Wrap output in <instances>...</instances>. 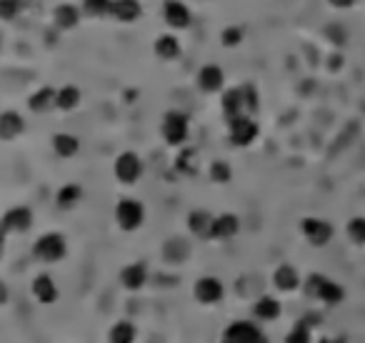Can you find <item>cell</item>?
I'll return each instance as SVG.
<instances>
[{"label":"cell","instance_id":"6da1fadb","mask_svg":"<svg viewBox=\"0 0 365 343\" xmlns=\"http://www.w3.org/2000/svg\"><path fill=\"white\" fill-rule=\"evenodd\" d=\"M306 296L315 301H323L325 306H336L345 298V288L330 278L321 276V273H310L306 281Z\"/></svg>","mask_w":365,"mask_h":343},{"label":"cell","instance_id":"7a4b0ae2","mask_svg":"<svg viewBox=\"0 0 365 343\" xmlns=\"http://www.w3.org/2000/svg\"><path fill=\"white\" fill-rule=\"evenodd\" d=\"M163 140L173 148H180L190 136V118L182 110H168L161 120Z\"/></svg>","mask_w":365,"mask_h":343},{"label":"cell","instance_id":"3957f363","mask_svg":"<svg viewBox=\"0 0 365 343\" xmlns=\"http://www.w3.org/2000/svg\"><path fill=\"white\" fill-rule=\"evenodd\" d=\"M33 256L40 263H58L68 256V241L63 233H43L33 243Z\"/></svg>","mask_w":365,"mask_h":343},{"label":"cell","instance_id":"277c9868","mask_svg":"<svg viewBox=\"0 0 365 343\" xmlns=\"http://www.w3.org/2000/svg\"><path fill=\"white\" fill-rule=\"evenodd\" d=\"M116 223L120 231L133 233L146 223V205L135 201V198H123L116 205Z\"/></svg>","mask_w":365,"mask_h":343},{"label":"cell","instance_id":"5b68a950","mask_svg":"<svg viewBox=\"0 0 365 343\" xmlns=\"http://www.w3.org/2000/svg\"><path fill=\"white\" fill-rule=\"evenodd\" d=\"M143 173H146V163H143V158L138 153H133V151L120 153L116 158V163H113V175L123 186H135L143 178Z\"/></svg>","mask_w":365,"mask_h":343},{"label":"cell","instance_id":"8992f818","mask_svg":"<svg viewBox=\"0 0 365 343\" xmlns=\"http://www.w3.org/2000/svg\"><path fill=\"white\" fill-rule=\"evenodd\" d=\"M220 343H271L263 331L258 329L253 321H233L223 331V341Z\"/></svg>","mask_w":365,"mask_h":343},{"label":"cell","instance_id":"52a82bcc","mask_svg":"<svg viewBox=\"0 0 365 343\" xmlns=\"http://www.w3.org/2000/svg\"><path fill=\"white\" fill-rule=\"evenodd\" d=\"M228 136L235 148H248L258 138V123L253 120V116L233 118V120H228Z\"/></svg>","mask_w":365,"mask_h":343},{"label":"cell","instance_id":"ba28073f","mask_svg":"<svg viewBox=\"0 0 365 343\" xmlns=\"http://www.w3.org/2000/svg\"><path fill=\"white\" fill-rule=\"evenodd\" d=\"M30 228H33V211L28 205H13L0 218V231L3 233H28Z\"/></svg>","mask_w":365,"mask_h":343},{"label":"cell","instance_id":"9c48e42d","mask_svg":"<svg viewBox=\"0 0 365 343\" xmlns=\"http://www.w3.org/2000/svg\"><path fill=\"white\" fill-rule=\"evenodd\" d=\"M223 296H226V285L215 276L198 278L195 285H193V298L198 303H203V306H215V303L223 301Z\"/></svg>","mask_w":365,"mask_h":343},{"label":"cell","instance_id":"30bf717a","mask_svg":"<svg viewBox=\"0 0 365 343\" xmlns=\"http://www.w3.org/2000/svg\"><path fill=\"white\" fill-rule=\"evenodd\" d=\"M163 21L170 30H188L193 23V13L182 0H165L163 3Z\"/></svg>","mask_w":365,"mask_h":343},{"label":"cell","instance_id":"8fae6325","mask_svg":"<svg viewBox=\"0 0 365 343\" xmlns=\"http://www.w3.org/2000/svg\"><path fill=\"white\" fill-rule=\"evenodd\" d=\"M195 86L203 90L205 95H215V93H223V86H226V73H223V68L218 63H205L200 66L195 75Z\"/></svg>","mask_w":365,"mask_h":343},{"label":"cell","instance_id":"7c38bea8","mask_svg":"<svg viewBox=\"0 0 365 343\" xmlns=\"http://www.w3.org/2000/svg\"><path fill=\"white\" fill-rule=\"evenodd\" d=\"M300 231H303V236H306V241L310 243V246H328L330 241H333V226H330L328 220L323 218H303L300 220Z\"/></svg>","mask_w":365,"mask_h":343},{"label":"cell","instance_id":"4fadbf2b","mask_svg":"<svg viewBox=\"0 0 365 343\" xmlns=\"http://www.w3.org/2000/svg\"><path fill=\"white\" fill-rule=\"evenodd\" d=\"M51 21L60 33H68V30H75L78 25H81L83 10L78 5H73V3H60V5L53 8Z\"/></svg>","mask_w":365,"mask_h":343},{"label":"cell","instance_id":"5bb4252c","mask_svg":"<svg viewBox=\"0 0 365 343\" xmlns=\"http://www.w3.org/2000/svg\"><path fill=\"white\" fill-rule=\"evenodd\" d=\"M148 283V266L146 263H128V266H123V270H120V285H123L125 291L131 293H138L143 291Z\"/></svg>","mask_w":365,"mask_h":343},{"label":"cell","instance_id":"9a60e30c","mask_svg":"<svg viewBox=\"0 0 365 343\" xmlns=\"http://www.w3.org/2000/svg\"><path fill=\"white\" fill-rule=\"evenodd\" d=\"M30 293H33V298H36L38 303H43V306H51V303H55V301L60 298L58 283H55L48 273H40V276L33 278Z\"/></svg>","mask_w":365,"mask_h":343},{"label":"cell","instance_id":"2e32d148","mask_svg":"<svg viewBox=\"0 0 365 343\" xmlns=\"http://www.w3.org/2000/svg\"><path fill=\"white\" fill-rule=\"evenodd\" d=\"M241 231V218L235 213H220L213 218V231L211 241H230Z\"/></svg>","mask_w":365,"mask_h":343},{"label":"cell","instance_id":"e0dca14e","mask_svg":"<svg viewBox=\"0 0 365 343\" xmlns=\"http://www.w3.org/2000/svg\"><path fill=\"white\" fill-rule=\"evenodd\" d=\"M55 95H58V88H51V86L38 88L28 98V110L30 113H38V116L53 113L55 110Z\"/></svg>","mask_w":365,"mask_h":343},{"label":"cell","instance_id":"ac0fdd59","mask_svg":"<svg viewBox=\"0 0 365 343\" xmlns=\"http://www.w3.org/2000/svg\"><path fill=\"white\" fill-rule=\"evenodd\" d=\"M110 18L118 23H131L140 21L143 18V3L140 0H113V8H110Z\"/></svg>","mask_w":365,"mask_h":343},{"label":"cell","instance_id":"d6986e66","mask_svg":"<svg viewBox=\"0 0 365 343\" xmlns=\"http://www.w3.org/2000/svg\"><path fill=\"white\" fill-rule=\"evenodd\" d=\"M220 108H223V116H226V120H233V118L248 116V113H245V103H243L241 86L223 90V95H220Z\"/></svg>","mask_w":365,"mask_h":343},{"label":"cell","instance_id":"ffe728a7","mask_svg":"<svg viewBox=\"0 0 365 343\" xmlns=\"http://www.w3.org/2000/svg\"><path fill=\"white\" fill-rule=\"evenodd\" d=\"M213 216L211 211L205 208H195V211L188 213V231L195 238H203V241H211V231H213Z\"/></svg>","mask_w":365,"mask_h":343},{"label":"cell","instance_id":"44dd1931","mask_svg":"<svg viewBox=\"0 0 365 343\" xmlns=\"http://www.w3.org/2000/svg\"><path fill=\"white\" fill-rule=\"evenodd\" d=\"M25 133V118L18 110H3L0 113V140H15Z\"/></svg>","mask_w":365,"mask_h":343},{"label":"cell","instance_id":"7402d4cb","mask_svg":"<svg viewBox=\"0 0 365 343\" xmlns=\"http://www.w3.org/2000/svg\"><path fill=\"white\" fill-rule=\"evenodd\" d=\"M153 53L161 60H168L170 63V60H178L182 55V45H180V40H178V36H173V33H163V36L155 38Z\"/></svg>","mask_w":365,"mask_h":343},{"label":"cell","instance_id":"603a6c76","mask_svg":"<svg viewBox=\"0 0 365 343\" xmlns=\"http://www.w3.org/2000/svg\"><path fill=\"white\" fill-rule=\"evenodd\" d=\"M190 256V243L182 238V236H173L168 241L163 243V261L170 263V266H178L185 258Z\"/></svg>","mask_w":365,"mask_h":343},{"label":"cell","instance_id":"cb8c5ba5","mask_svg":"<svg viewBox=\"0 0 365 343\" xmlns=\"http://www.w3.org/2000/svg\"><path fill=\"white\" fill-rule=\"evenodd\" d=\"M273 285H275L278 291L293 293L300 285V273L293 268L290 263H283V266H278V268L273 270Z\"/></svg>","mask_w":365,"mask_h":343},{"label":"cell","instance_id":"d4e9b609","mask_svg":"<svg viewBox=\"0 0 365 343\" xmlns=\"http://www.w3.org/2000/svg\"><path fill=\"white\" fill-rule=\"evenodd\" d=\"M51 146L53 153L58 155V158H75V155L81 153V140L75 138L73 133H55Z\"/></svg>","mask_w":365,"mask_h":343},{"label":"cell","instance_id":"484cf974","mask_svg":"<svg viewBox=\"0 0 365 343\" xmlns=\"http://www.w3.org/2000/svg\"><path fill=\"white\" fill-rule=\"evenodd\" d=\"M280 311H283V306H280V301L273 298V296H260V298L253 303V316H256L258 321H278L280 318Z\"/></svg>","mask_w":365,"mask_h":343},{"label":"cell","instance_id":"4316f807","mask_svg":"<svg viewBox=\"0 0 365 343\" xmlns=\"http://www.w3.org/2000/svg\"><path fill=\"white\" fill-rule=\"evenodd\" d=\"M83 101V93L81 88L73 86V83H68V86H60L58 88V95H55V110H63V113H70L81 105Z\"/></svg>","mask_w":365,"mask_h":343},{"label":"cell","instance_id":"83f0119b","mask_svg":"<svg viewBox=\"0 0 365 343\" xmlns=\"http://www.w3.org/2000/svg\"><path fill=\"white\" fill-rule=\"evenodd\" d=\"M81 201H83V186H78V183H66L55 193V205H58L60 211H70Z\"/></svg>","mask_w":365,"mask_h":343},{"label":"cell","instance_id":"f1b7e54d","mask_svg":"<svg viewBox=\"0 0 365 343\" xmlns=\"http://www.w3.org/2000/svg\"><path fill=\"white\" fill-rule=\"evenodd\" d=\"M135 338H138V329H135V323L116 321L113 326H110V333H108L110 343H135Z\"/></svg>","mask_w":365,"mask_h":343},{"label":"cell","instance_id":"f546056e","mask_svg":"<svg viewBox=\"0 0 365 343\" xmlns=\"http://www.w3.org/2000/svg\"><path fill=\"white\" fill-rule=\"evenodd\" d=\"M110 8H113V0H83L81 10L85 18L103 21V18H110Z\"/></svg>","mask_w":365,"mask_h":343},{"label":"cell","instance_id":"4dcf8cb0","mask_svg":"<svg viewBox=\"0 0 365 343\" xmlns=\"http://www.w3.org/2000/svg\"><path fill=\"white\" fill-rule=\"evenodd\" d=\"M310 331H313V326L303 318V321H298L290 331H288L285 343H310L313 341V333H310Z\"/></svg>","mask_w":365,"mask_h":343},{"label":"cell","instance_id":"1f68e13d","mask_svg":"<svg viewBox=\"0 0 365 343\" xmlns=\"http://www.w3.org/2000/svg\"><path fill=\"white\" fill-rule=\"evenodd\" d=\"M241 90H243V103H245V113H248V116H256L258 108H260V98H258L256 86H250V83H243Z\"/></svg>","mask_w":365,"mask_h":343},{"label":"cell","instance_id":"d6a6232c","mask_svg":"<svg viewBox=\"0 0 365 343\" xmlns=\"http://www.w3.org/2000/svg\"><path fill=\"white\" fill-rule=\"evenodd\" d=\"M25 0H0V21H15L23 13Z\"/></svg>","mask_w":365,"mask_h":343},{"label":"cell","instance_id":"836d02e7","mask_svg":"<svg viewBox=\"0 0 365 343\" xmlns=\"http://www.w3.org/2000/svg\"><path fill=\"white\" fill-rule=\"evenodd\" d=\"M208 173H211L213 183H228L233 178V168H230V163H226V161H213Z\"/></svg>","mask_w":365,"mask_h":343},{"label":"cell","instance_id":"e575fe53","mask_svg":"<svg viewBox=\"0 0 365 343\" xmlns=\"http://www.w3.org/2000/svg\"><path fill=\"white\" fill-rule=\"evenodd\" d=\"M220 43L226 45V48H238V45L243 43L241 25H228V28H223V33H220Z\"/></svg>","mask_w":365,"mask_h":343},{"label":"cell","instance_id":"d590c367","mask_svg":"<svg viewBox=\"0 0 365 343\" xmlns=\"http://www.w3.org/2000/svg\"><path fill=\"white\" fill-rule=\"evenodd\" d=\"M348 236H351L353 243L365 246V218H353L348 223Z\"/></svg>","mask_w":365,"mask_h":343},{"label":"cell","instance_id":"8d00e7d4","mask_svg":"<svg viewBox=\"0 0 365 343\" xmlns=\"http://www.w3.org/2000/svg\"><path fill=\"white\" fill-rule=\"evenodd\" d=\"M8 298H10V288H8L5 281H0V306H5Z\"/></svg>","mask_w":365,"mask_h":343},{"label":"cell","instance_id":"74e56055","mask_svg":"<svg viewBox=\"0 0 365 343\" xmlns=\"http://www.w3.org/2000/svg\"><path fill=\"white\" fill-rule=\"evenodd\" d=\"M330 5L333 8H340V10H343V8H351L353 3H355V0H328Z\"/></svg>","mask_w":365,"mask_h":343},{"label":"cell","instance_id":"f35d334b","mask_svg":"<svg viewBox=\"0 0 365 343\" xmlns=\"http://www.w3.org/2000/svg\"><path fill=\"white\" fill-rule=\"evenodd\" d=\"M321 343H348V336H336V338H321Z\"/></svg>","mask_w":365,"mask_h":343},{"label":"cell","instance_id":"ab89813d","mask_svg":"<svg viewBox=\"0 0 365 343\" xmlns=\"http://www.w3.org/2000/svg\"><path fill=\"white\" fill-rule=\"evenodd\" d=\"M3 251H5V233L0 231V261H3Z\"/></svg>","mask_w":365,"mask_h":343}]
</instances>
